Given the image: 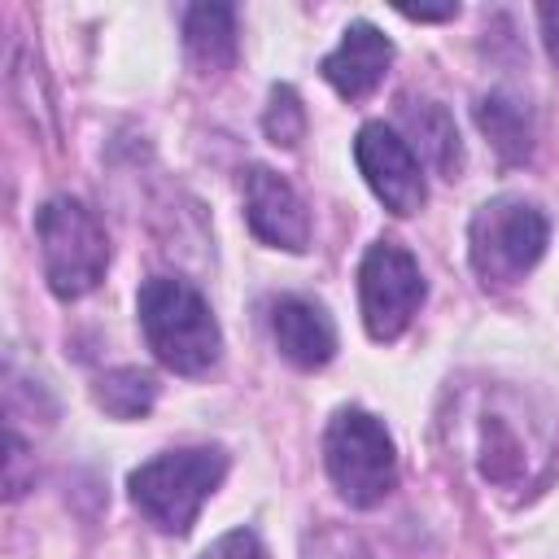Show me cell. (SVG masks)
I'll list each match as a JSON object with an SVG mask.
<instances>
[{
    "label": "cell",
    "instance_id": "obj_1",
    "mask_svg": "<svg viewBox=\"0 0 559 559\" xmlns=\"http://www.w3.org/2000/svg\"><path fill=\"white\" fill-rule=\"evenodd\" d=\"M135 310H140V328H144L148 349L175 376H201L218 362L223 336H218V323H214L205 297L192 284L157 275L140 288Z\"/></svg>",
    "mask_w": 559,
    "mask_h": 559
},
{
    "label": "cell",
    "instance_id": "obj_2",
    "mask_svg": "<svg viewBox=\"0 0 559 559\" xmlns=\"http://www.w3.org/2000/svg\"><path fill=\"white\" fill-rule=\"evenodd\" d=\"M227 476V454L214 445H192V450H166L131 472V502L135 511L157 528L183 537L197 524V511L205 498L223 485Z\"/></svg>",
    "mask_w": 559,
    "mask_h": 559
},
{
    "label": "cell",
    "instance_id": "obj_3",
    "mask_svg": "<svg viewBox=\"0 0 559 559\" xmlns=\"http://www.w3.org/2000/svg\"><path fill=\"white\" fill-rule=\"evenodd\" d=\"M35 236H39V253H44V275L48 288L66 301L92 293L109 266V240L100 218L74 201V197H52L39 214H35Z\"/></svg>",
    "mask_w": 559,
    "mask_h": 559
},
{
    "label": "cell",
    "instance_id": "obj_4",
    "mask_svg": "<svg viewBox=\"0 0 559 559\" xmlns=\"http://www.w3.org/2000/svg\"><path fill=\"white\" fill-rule=\"evenodd\" d=\"M323 463L349 507H376L397 485V454L384 424L367 411H336L323 437Z\"/></svg>",
    "mask_w": 559,
    "mask_h": 559
},
{
    "label": "cell",
    "instance_id": "obj_5",
    "mask_svg": "<svg viewBox=\"0 0 559 559\" xmlns=\"http://www.w3.org/2000/svg\"><path fill=\"white\" fill-rule=\"evenodd\" d=\"M550 223L537 205L520 197H493L472 214L467 253L485 284H515L546 253Z\"/></svg>",
    "mask_w": 559,
    "mask_h": 559
},
{
    "label": "cell",
    "instance_id": "obj_6",
    "mask_svg": "<svg viewBox=\"0 0 559 559\" xmlns=\"http://www.w3.org/2000/svg\"><path fill=\"white\" fill-rule=\"evenodd\" d=\"M358 301L371 341H397L424 301L419 262L393 240L371 245L358 266Z\"/></svg>",
    "mask_w": 559,
    "mask_h": 559
},
{
    "label": "cell",
    "instance_id": "obj_7",
    "mask_svg": "<svg viewBox=\"0 0 559 559\" xmlns=\"http://www.w3.org/2000/svg\"><path fill=\"white\" fill-rule=\"evenodd\" d=\"M354 157H358V170H362L367 188L384 201V210L406 218L424 205L428 188H424V175H419V157L397 131H389L384 122H367L354 140Z\"/></svg>",
    "mask_w": 559,
    "mask_h": 559
},
{
    "label": "cell",
    "instance_id": "obj_8",
    "mask_svg": "<svg viewBox=\"0 0 559 559\" xmlns=\"http://www.w3.org/2000/svg\"><path fill=\"white\" fill-rule=\"evenodd\" d=\"M245 218H249L253 236L275 245V249L297 253L310 240V214H306L301 197L293 192L288 179H280L266 166H253L245 175Z\"/></svg>",
    "mask_w": 559,
    "mask_h": 559
},
{
    "label": "cell",
    "instance_id": "obj_9",
    "mask_svg": "<svg viewBox=\"0 0 559 559\" xmlns=\"http://www.w3.org/2000/svg\"><path fill=\"white\" fill-rule=\"evenodd\" d=\"M389 61H393L389 35H384L380 26H371V22H349L345 35H341V44L323 57L319 70H323V79H328L345 100H358V96H367V92L384 79Z\"/></svg>",
    "mask_w": 559,
    "mask_h": 559
},
{
    "label": "cell",
    "instance_id": "obj_10",
    "mask_svg": "<svg viewBox=\"0 0 559 559\" xmlns=\"http://www.w3.org/2000/svg\"><path fill=\"white\" fill-rule=\"evenodd\" d=\"M271 336L280 354L301 371H314L336 354V323L319 301H306V297L271 301Z\"/></svg>",
    "mask_w": 559,
    "mask_h": 559
},
{
    "label": "cell",
    "instance_id": "obj_11",
    "mask_svg": "<svg viewBox=\"0 0 559 559\" xmlns=\"http://www.w3.org/2000/svg\"><path fill=\"white\" fill-rule=\"evenodd\" d=\"M183 48L197 74H223L236 61V13L231 4H192L183 13Z\"/></svg>",
    "mask_w": 559,
    "mask_h": 559
},
{
    "label": "cell",
    "instance_id": "obj_12",
    "mask_svg": "<svg viewBox=\"0 0 559 559\" xmlns=\"http://www.w3.org/2000/svg\"><path fill=\"white\" fill-rule=\"evenodd\" d=\"M402 127L411 135V144L428 157V166L445 179L459 175L463 166V144H459V131H454V118L445 105L437 100H406L402 105Z\"/></svg>",
    "mask_w": 559,
    "mask_h": 559
},
{
    "label": "cell",
    "instance_id": "obj_13",
    "mask_svg": "<svg viewBox=\"0 0 559 559\" xmlns=\"http://www.w3.org/2000/svg\"><path fill=\"white\" fill-rule=\"evenodd\" d=\"M476 127L489 135L502 162H524L533 153V118L520 96L511 92H489L476 100Z\"/></svg>",
    "mask_w": 559,
    "mask_h": 559
},
{
    "label": "cell",
    "instance_id": "obj_14",
    "mask_svg": "<svg viewBox=\"0 0 559 559\" xmlns=\"http://www.w3.org/2000/svg\"><path fill=\"white\" fill-rule=\"evenodd\" d=\"M92 397L114 419H140L157 402V380L148 371H140V367H118V371H105L96 380Z\"/></svg>",
    "mask_w": 559,
    "mask_h": 559
},
{
    "label": "cell",
    "instance_id": "obj_15",
    "mask_svg": "<svg viewBox=\"0 0 559 559\" xmlns=\"http://www.w3.org/2000/svg\"><path fill=\"white\" fill-rule=\"evenodd\" d=\"M262 131L271 144L280 148H293L301 135H306V109H301V96L288 87V83H275L271 87V105L262 114Z\"/></svg>",
    "mask_w": 559,
    "mask_h": 559
},
{
    "label": "cell",
    "instance_id": "obj_16",
    "mask_svg": "<svg viewBox=\"0 0 559 559\" xmlns=\"http://www.w3.org/2000/svg\"><path fill=\"white\" fill-rule=\"evenodd\" d=\"M515 454H520L515 437H511L498 419H489V424H485V459H480V463H485V476L511 480V476H515V463H520Z\"/></svg>",
    "mask_w": 559,
    "mask_h": 559
},
{
    "label": "cell",
    "instance_id": "obj_17",
    "mask_svg": "<svg viewBox=\"0 0 559 559\" xmlns=\"http://www.w3.org/2000/svg\"><path fill=\"white\" fill-rule=\"evenodd\" d=\"M201 559H266V546L258 542V533L236 528V533H223Z\"/></svg>",
    "mask_w": 559,
    "mask_h": 559
},
{
    "label": "cell",
    "instance_id": "obj_18",
    "mask_svg": "<svg viewBox=\"0 0 559 559\" xmlns=\"http://www.w3.org/2000/svg\"><path fill=\"white\" fill-rule=\"evenodd\" d=\"M537 17H542V39H546V52H550V61L559 66V4H542V9H537Z\"/></svg>",
    "mask_w": 559,
    "mask_h": 559
},
{
    "label": "cell",
    "instance_id": "obj_19",
    "mask_svg": "<svg viewBox=\"0 0 559 559\" xmlns=\"http://www.w3.org/2000/svg\"><path fill=\"white\" fill-rule=\"evenodd\" d=\"M402 17H411V22H445V17H454L459 9L454 4H445V9H397Z\"/></svg>",
    "mask_w": 559,
    "mask_h": 559
}]
</instances>
